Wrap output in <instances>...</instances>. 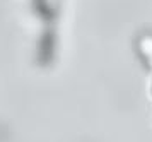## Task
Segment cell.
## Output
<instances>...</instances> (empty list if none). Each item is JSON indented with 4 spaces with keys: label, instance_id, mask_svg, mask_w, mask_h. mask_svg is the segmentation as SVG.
Returning a JSON list of instances; mask_svg holds the SVG:
<instances>
[{
    "label": "cell",
    "instance_id": "obj_1",
    "mask_svg": "<svg viewBox=\"0 0 152 142\" xmlns=\"http://www.w3.org/2000/svg\"><path fill=\"white\" fill-rule=\"evenodd\" d=\"M135 46H137V52L140 55V58L144 60V63L152 70V33L151 31H144L142 34H138Z\"/></svg>",
    "mask_w": 152,
    "mask_h": 142
}]
</instances>
